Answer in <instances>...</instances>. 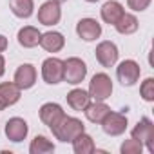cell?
Wrapping results in <instances>:
<instances>
[{
	"label": "cell",
	"instance_id": "1",
	"mask_svg": "<svg viewBox=\"0 0 154 154\" xmlns=\"http://www.w3.org/2000/svg\"><path fill=\"white\" fill-rule=\"evenodd\" d=\"M51 131H53L56 140H60V141H72L78 134H82L85 131V127H84V123L78 118L63 116Z\"/></svg>",
	"mask_w": 154,
	"mask_h": 154
},
{
	"label": "cell",
	"instance_id": "2",
	"mask_svg": "<svg viewBox=\"0 0 154 154\" xmlns=\"http://www.w3.org/2000/svg\"><path fill=\"white\" fill-rule=\"evenodd\" d=\"M112 94V80L105 72H96L89 84V96L94 102H103Z\"/></svg>",
	"mask_w": 154,
	"mask_h": 154
},
{
	"label": "cell",
	"instance_id": "3",
	"mask_svg": "<svg viewBox=\"0 0 154 154\" xmlns=\"http://www.w3.org/2000/svg\"><path fill=\"white\" fill-rule=\"evenodd\" d=\"M85 74H87V65L84 60L72 56L63 62V80L67 84H72V85L80 84L85 78Z\"/></svg>",
	"mask_w": 154,
	"mask_h": 154
},
{
	"label": "cell",
	"instance_id": "4",
	"mask_svg": "<svg viewBox=\"0 0 154 154\" xmlns=\"http://www.w3.org/2000/svg\"><path fill=\"white\" fill-rule=\"evenodd\" d=\"M140 72H141V69L134 60H123L116 69V76H118L120 84L127 85V87L134 85L140 80Z\"/></svg>",
	"mask_w": 154,
	"mask_h": 154
},
{
	"label": "cell",
	"instance_id": "5",
	"mask_svg": "<svg viewBox=\"0 0 154 154\" xmlns=\"http://www.w3.org/2000/svg\"><path fill=\"white\" fill-rule=\"evenodd\" d=\"M42 76H44V80L45 84H60L63 80V62L60 58H47L44 60L42 63Z\"/></svg>",
	"mask_w": 154,
	"mask_h": 154
},
{
	"label": "cell",
	"instance_id": "6",
	"mask_svg": "<svg viewBox=\"0 0 154 154\" xmlns=\"http://www.w3.org/2000/svg\"><path fill=\"white\" fill-rule=\"evenodd\" d=\"M132 138L138 140L140 143L147 145L150 152H154V125L149 118H141L136 127L132 129Z\"/></svg>",
	"mask_w": 154,
	"mask_h": 154
},
{
	"label": "cell",
	"instance_id": "7",
	"mask_svg": "<svg viewBox=\"0 0 154 154\" xmlns=\"http://www.w3.org/2000/svg\"><path fill=\"white\" fill-rule=\"evenodd\" d=\"M102 129L109 136H120L127 129V116L122 112H111L102 120Z\"/></svg>",
	"mask_w": 154,
	"mask_h": 154
},
{
	"label": "cell",
	"instance_id": "8",
	"mask_svg": "<svg viewBox=\"0 0 154 154\" xmlns=\"http://www.w3.org/2000/svg\"><path fill=\"white\" fill-rule=\"evenodd\" d=\"M62 18V9L60 4L54 2V0H49V2H44L38 9V22L44 26H54L58 24Z\"/></svg>",
	"mask_w": 154,
	"mask_h": 154
},
{
	"label": "cell",
	"instance_id": "9",
	"mask_svg": "<svg viewBox=\"0 0 154 154\" xmlns=\"http://www.w3.org/2000/svg\"><path fill=\"white\" fill-rule=\"evenodd\" d=\"M76 33L78 36L85 42H93L102 35V26L94 20V18H82L76 24Z\"/></svg>",
	"mask_w": 154,
	"mask_h": 154
},
{
	"label": "cell",
	"instance_id": "10",
	"mask_svg": "<svg viewBox=\"0 0 154 154\" xmlns=\"http://www.w3.org/2000/svg\"><path fill=\"white\" fill-rule=\"evenodd\" d=\"M94 53H96V60L103 67H112L116 63V60H118V47L112 42H107V40L98 44Z\"/></svg>",
	"mask_w": 154,
	"mask_h": 154
},
{
	"label": "cell",
	"instance_id": "11",
	"mask_svg": "<svg viewBox=\"0 0 154 154\" xmlns=\"http://www.w3.org/2000/svg\"><path fill=\"white\" fill-rule=\"evenodd\" d=\"M36 82V69L31 63H22L15 72V84L22 89H31Z\"/></svg>",
	"mask_w": 154,
	"mask_h": 154
},
{
	"label": "cell",
	"instance_id": "12",
	"mask_svg": "<svg viewBox=\"0 0 154 154\" xmlns=\"http://www.w3.org/2000/svg\"><path fill=\"white\" fill-rule=\"evenodd\" d=\"M65 116V112H63V109L58 105V103H44L42 107H40V120L49 127V129H53L62 118Z\"/></svg>",
	"mask_w": 154,
	"mask_h": 154
},
{
	"label": "cell",
	"instance_id": "13",
	"mask_svg": "<svg viewBox=\"0 0 154 154\" xmlns=\"http://www.w3.org/2000/svg\"><path fill=\"white\" fill-rule=\"evenodd\" d=\"M27 131H29V127H27V123L22 118H11L6 123V136H8V140H11L15 143L26 140Z\"/></svg>",
	"mask_w": 154,
	"mask_h": 154
},
{
	"label": "cell",
	"instance_id": "14",
	"mask_svg": "<svg viewBox=\"0 0 154 154\" xmlns=\"http://www.w3.org/2000/svg\"><path fill=\"white\" fill-rule=\"evenodd\" d=\"M47 53H58L62 47H63V44H65V38H63V35L62 33H58V31H49V33H44L42 36H40V42H38Z\"/></svg>",
	"mask_w": 154,
	"mask_h": 154
},
{
	"label": "cell",
	"instance_id": "15",
	"mask_svg": "<svg viewBox=\"0 0 154 154\" xmlns=\"http://www.w3.org/2000/svg\"><path fill=\"white\" fill-rule=\"evenodd\" d=\"M18 100H20V87L15 82L0 84V102L4 103V107L15 105Z\"/></svg>",
	"mask_w": 154,
	"mask_h": 154
},
{
	"label": "cell",
	"instance_id": "16",
	"mask_svg": "<svg viewBox=\"0 0 154 154\" xmlns=\"http://www.w3.org/2000/svg\"><path fill=\"white\" fill-rule=\"evenodd\" d=\"M100 11H102L103 22L112 24V26H114V24L120 20V17L125 13V11H123V6H122L120 2H116V0H109V2H105Z\"/></svg>",
	"mask_w": 154,
	"mask_h": 154
},
{
	"label": "cell",
	"instance_id": "17",
	"mask_svg": "<svg viewBox=\"0 0 154 154\" xmlns=\"http://www.w3.org/2000/svg\"><path fill=\"white\" fill-rule=\"evenodd\" d=\"M40 36H42V33H40L36 27L26 26V27H22V29L18 31V44H20L22 47H27V49H29V47L38 45Z\"/></svg>",
	"mask_w": 154,
	"mask_h": 154
},
{
	"label": "cell",
	"instance_id": "18",
	"mask_svg": "<svg viewBox=\"0 0 154 154\" xmlns=\"http://www.w3.org/2000/svg\"><path fill=\"white\" fill-rule=\"evenodd\" d=\"M67 103L74 109V111H84L89 103H91V96L87 91L84 89H72L67 94Z\"/></svg>",
	"mask_w": 154,
	"mask_h": 154
},
{
	"label": "cell",
	"instance_id": "19",
	"mask_svg": "<svg viewBox=\"0 0 154 154\" xmlns=\"http://www.w3.org/2000/svg\"><path fill=\"white\" fill-rule=\"evenodd\" d=\"M84 111H85V116H87L89 122H93V123H102V120L109 114L111 109H109L103 102H94V103H89Z\"/></svg>",
	"mask_w": 154,
	"mask_h": 154
},
{
	"label": "cell",
	"instance_id": "20",
	"mask_svg": "<svg viewBox=\"0 0 154 154\" xmlns=\"http://www.w3.org/2000/svg\"><path fill=\"white\" fill-rule=\"evenodd\" d=\"M138 26H140L138 18L134 15H129V13H123L120 17V20L114 24V27H116V31L120 35H132V33L138 31Z\"/></svg>",
	"mask_w": 154,
	"mask_h": 154
},
{
	"label": "cell",
	"instance_id": "21",
	"mask_svg": "<svg viewBox=\"0 0 154 154\" xmlns=\"http://www.w3.org/2000/svg\"><path fill=\"white\" fill-rule=\"evenodd\" d=\"M71 143H72V149H74L76 154H91V152H94V140L89 134H85V131L82 134H78Z\"/></svg>",
	"mask_w": 154,
	"mask_h": 154
},
{
	"label": "cell",
	"instance_id": "22",
	"mask_svg": "<svg viewBox=\"0 0 154 154\" xmlns=\"http://www.w3.org/2000/svg\"><path fill=\"white\" fill-rule=\"evenodd\" d=\"M9 8H11V11H13L15 17H18V18H29L33 15L35 4H33V0H9Z\"/></svg>",
	"mask_w": 154,
	"mask_h": 154
},
{
	"label": "cell",
	"instance_id": "23",
	"mask_svg": "<svg viewBox=\"0 0 154 154\" xmlns=\"http://www.w3.org/2000/svg\"><path fill=\"white\" fill-rule=\"evenodd\" d=\"M53 150H54V145L45 136H36L29 145L31 154H47V152H53Z\"/></svg>",
	"mask_w": 154,
	"mask_h": 154
},
{
	"label": "cell",
	"instance_id": "24",
	"mask_svg": "<svg viewBox=\"0 0 154 154\" xmlns=\"http://www.w3.org/2000/svg\"><path fill=\"white\" fill-rule=\"evenodd\" d=\"M143 150V143H140L138 140H125L122 143V152L123 154H141Z\"/></svg>",
	"mask_w": 154,
	"mask_h": 154
},
{
	"label": "cell",
	"instance_id": "25",
	"mask_svg": "<svg viewBox=\"0 0 154 154\" xmlns=\"http://www.w3.org/2000/svg\"><path fill=\"white\" fill-rule=\"evenodd\" d=\"M140 93H141V98L145 102H152L154 100V78H147L141 87H140Z\"/></svg>",
	"mask_w": 154,
	"mask_h": 154
},
{
	"label": "cell",
	"instance_id": "26",
	"mask_svg": "<svg viewBox=\"0 0 154 154\" xmlns=\"http://www.w3.org/2000/svg\"><path fill=\"white\" fill-rule=\"evenodd\" d=\"M127 4L132 11H145L150 4V0H127Z\"/></svg>",
	"mask_w": 154,
	"mask_h": 154
},
{
	"label": "cell",
	"instance_id": "27",
	"mask_svg": "<svg viewBox=\"0 0 154 154\" xmlns=\"http://www.w3.org/2000/svg\"><path fill=\"white\" fill-rule=\"evenodd\" d=\"M6 49H8V38L4 35H0V53L6 51Z\"/></svg>",
	"mask_w": 154,
	"mask_h": 154
},
{
	"label": "cell",
	"instance_id": "28",
	"mask_svg": "<svg viewBox=\"0 0 154 154\" xmlns=\"http://www.w3.org/2000/svg\"><path fill=\"white\" fill-rule=\"evenodd\" d=\"M6 72V60H4V56L0 54V76H2Z\"/></svg>",
	"mask_w": 154,
	"mask_h": 154
},
{
	"label": "cell",
	"instance_id": "29",
	"mask_svg": "<svg viewBox=\"0 0 154 154\" xmlns=\"http://www.w3.org/2000/svg\"><path fill=\"white\" fill-rule=\"evenodd\" d=\"M54 2H58V4H63V2H67V0H54Z\"/></svg>",
	"mask_w": 154,
	"mask_h": 154
},
{
	"label": "cell",
	"instance_id": "30",
	"mask_svg": "<svg viewBox=\"0 0 154 154\" xmlns=\"http://www.w3.org/2000/svg\"><path fill=\"white\" fill-rule=\"evenodd\" d=\"M2 109H6V107H4V103H2V102H0V111H2Z\"/></svg>",
	"mask_w": 154,
	"mask_h": 154
},
{
	"label": "cell",
	"instance_id": "31",
	"mask_svg": "<svg viewBox=\"0 0 154 154\" xmlns=\"http://www.w3.org/2000/svg\"><path fill=\"white\" fill-rule=\"evenodd\" d=\"M85 2H98V0H85Z\"/></svg>",
	"mask_w": 154,
	"mask_h": 154
}]
</instances>
